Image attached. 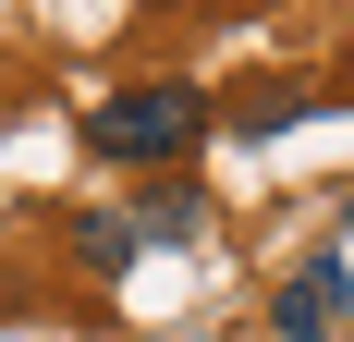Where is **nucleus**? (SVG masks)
Returning a JSON list of instances; mask_svg holds the SVG:
<instances>
[{
	"label": "nucleus",
	"instance_id": "obj_1",
	"mask_svg": "<svg viewBox=\"0 0 354 342\" xmlns=\"http://www.w3.org/2000/svg\"><path fill=\"white\" fill-rule=\"evenodd\" d=\"M86 147H98V159H196V147H208V98L171 86V73H159V86H122V98L86 110Z\"/></svg>",
	"mask_w": 354,
	"mask_h": 342
},
{
	"label": "nucleus",
	"instance_id": "obj_2",
	"mask_svg": "<svg viewBox=\"0 0 354 342\" xmlns=\"http://www.w3.org/2000/svg\"><path fill=\"white\" fill-rule=\"evenodd\" d=\"M269 330L281 342H330V330H354V257L330 244V257H306V269L269 294Z\"/></svg>",
	"mask_w": 354,
	"mask_h": 342
},
{
	"label": "nucleus",
	"instance_id": "obj_3",
	"mask_svg": "<svg viewBox=\"0 0 354 342\" xmlns=\"http://www.w3.org/2000/svg\"><path fill=\"white\" fill-rule=\"evenodd\" d=\"M196 220H208V196H196V183H171V196H147V208H135V244H183Z\"/></svg>",
	"mask_w": 354,
	"mask_h": 342
},
{
	"label": "nucleus",
	"instance_id": "obj_4",
	"mask_svg": "<svg viewBox=\"0 0 354 342\" xmlns=\"http://www.w3.org/2000/svg\"><path fill=\"white\" fill-rule=\"evenodd\" d=\"M306 110H318V86H269V98H245V110H232V135H293Z\"/></svg>",
	"mask_w": 354,
	"mask_h": 342
},
{
	"label": "nucleus",
	"instance_id": "obj_5",
	"mask_svg": "<svg viewBox=\"0 0 354 342\" xmlns=\"http://www.w3.org/2000/svg\"><path fill=\"white\" fill-rule=\"evenodd\" d=\"M73 257L86 269H135V220H73Z\"/></svg>",
	"mask_w": 354,
	"mask_h": 342
}]
</instances>
